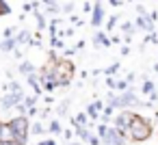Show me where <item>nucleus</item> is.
Listing matches in <instances>:
<instances>
[{
  "label": "nucleus",
  "mask_w": 158,
  "mask_h": 145,
  "mask_svg": "<svg viewBox=\"0 0 158 145\" xmlns=\"http://www.w3.org/2000/svg\"><path fill=\"white\" fill-rule=\"evenodd\" d=\"M152 134H154L152 121H149L147 117H143V115L136 113V117H134V121H132V126H130V141L143 143V141H147Z\"/></svg>",
  "instance_id": "obj_1"
},
{
  "label": "nucleus",
  "mask_w": 158,
  "mask_h": 145,
  "mask_svg": "<svg viewBox=\"0 0 158 145\" xmlns=\"http://www.w3.org/2000/svg\"><path fill=\"white\" fill-rule=\"evenodd\" d=\"M9 123L15 130V141L22 143V145H26L28 143V134H31V119L24 117V115H13L9 119Z\"/></svg>",
  "instance_id": "obj_2"
},
{
  "label": "nucleus",
  "mask_w": 158,
  "mask_h": 145,
  "mask_svg": "<svg viewBox=\"0 0 158 145\" xmlns=\"http://www.w3.org/2000/svg\"><path fill=\"white\" fill-rule=\"evenodd\" d=\"M134 117H136V113H132L130 108L119 110V113L115 115V119H113V126H117L119 130H130V126H132Z\"/></svg>",
  "instance_id": "obj_3"
},
{
  "label": "nucleus",
  "mask_w": 158,
  "mask_h": 145,
  "mask_svg": "<svg viewBox=\"0 0 158 145\" xmlns=\"http://www.w3.org/2000/svg\"><path fill=\"white\" fill-rule=\"evenodd\" d=\"M126 136H121V132H119V128L117 126H110L108 128V134L102 139V145H126Z\"/></svg>",
  "instance_id": "obj_4"
},
{
  "label": "nucleus",
  "mask_w": 158,
  "mask_h": 145,
  "mask_svg": "<svg viewBox=\"0 0 158 145\" xmlns=\"http://www.w3.org/2000/svg\"><path fill=\"white\" fill-rule=\"evenodd\" d=\"M24 95H26V93H7V95H2V100H0V108L13 110L15 104H22V102H24Z\"/></svg>",
  "instance_id": "obj_5"
},
{
  "label": "nucleus",
  "mask_w": 158,
  "mask_h": 145,
  "mask_svg": "<svg viewBox=\"0 0 158 145\" xmlns=\"http://www.w3.org/2000/svg\"><path fill=\"white\" fill-rule=\"evenodd\" d=\"M104 7H102V0H95L93 2V13H91V26H100L102 24V20H104Z\"/></svg>",
  "instance_id": "obj_6"
},
{
  "label": "nucleus",
  "mask_w": 158,
  "mask_h": 145,
  "mask_svg": "<svg viewBox=\"0 0 158 145\" xmlns=\"http://www.w3.org/2000/svg\"><path fill=\"white\" fill-rule=\"evenodd\" d=\"M0 139L2 141H15V130L9 121H2V126H0Z\"/></svg>",
  "instance_id": "obj_7"
},
{
  "label": "nucleus",
  "mask_w": 158,
  "mask_h": 145,
  "mask_svg": "<svg viewBox=\"0 0 158 145\" xmlns=\"http://www.w3.org/2000/svg\"><path fill=\"white\" fill-rule=\"evenodd\" d=\"M93 46L95 48H108V46H113V41L106 33H95L93 35Z\"/></svg>",
  "instance_id": "obj_8"
},
{
  "label": "nucleus",
  "mask_w": 158,
  "mask_h": 145,
  "mask_svg": "<svg viewBox=\"0 0 158 145\" xmlns=\"http://www.w3.org/2000/svg\"><path fill=\"white\" fill-rule=\"evenodd\" d=\"M74 134H76L82 143H89V141H91V136H93V134H91V130H89V128H85V126H74Z\"/></svg>",
  "instance_id": "obj_9"
},
{
  "label": "nucleus",
  "mask_w": 158,
  "mask_h": 145,
  "mask_svg": "<svg viewBox=\"0 0 158 145\" xmlns=\"http://www.w3.org/2000/svg\"><path fill=\"white\" fill-rule=\"evenodd\" d=\"M18 46H20V44H18V39H15V37H9V39H5V41H2V52H13Z\"/></svg>",
  "instance_id": "obj_10"
},
{
  "label": "nucleus",
  "mask_w": 158,
  "mask_h": 145,
  "mask_svg": "<svg viewBox=\"0 0 158 145\" xmlns=\"http://www.w3.org/2000/svg\"><path fill=\"white\" fill-rule=\"evenodd\" d=\"M48 132H50V134H63L61 121H59V119H50V123H48Z\"/></svg>",
  "instance_id": "obj_11"
},
{
  "label": "nucleus",
  "mask_w": 158,
  "mask_h": 145,
  "mask_svg": "<svg viewBox=\"0 0 158 145\" xmlns=\"http://www.w3.org/2000/svg\"><path fill=\"white\" fill-rule=\"evenodd\" d=\"M18 69H20V74H24V76H28V74H33V72H35V65H33L31 61H22Z\"/></svg>",
  "instance_id": "obj_12"
},
{
  "label": "nucleus",
  "mask_w": 158,
  "mask_h": 145,
  "mask_svg": "<svg viewBox=\"0 0 158 145\" xmlns=\"http://www.w3.org/2000/svg\"><path fill=\"white\" fill-rule=\"evenodd\" d=\"M87 115H89V119H91V121H98L102 113H100V110L95 108V104L91 102V104H87Z\"/></svg>",
  "instance_id": "obj_13"
},
{
  "label": "nucleus",
  "mask_w": 158,
  "mask_h": 145,
  "mask_svg": "<svg viewBox=\"0 0 158 145\" xmlns=\"http://www.w3.org/2000/svg\"><path fill=\"white\" fill-rule=\"evenodd\" d=\"M67 108H69V100L59 102V106H56V115H59V117H65V115H67Z\"/></svg>",
  "instance_id": "obj_14"
},
{
  "label": "nucleus",
  "mask_w": 158,
  "mask_h": 145,
  "mask_svg": "<svg viewBox=\"0 0 158 145\" xmlns=\"http://www.w3.org/2000/svg\"><path fill=\"white\" fill-rule=\"evenodd\" d=\"M31 132H33L35 136H39V134H44V132H48V130L44 128V123H41V121H33V126H31Z\"/></svg>",
  "instance_id": "obj_15"
},
{
  "label": "nucleus",
  "mask_w": 158,
  "mask_h": 145,
  "mask_svg": "<svg viewBox=\"0 0 158 145\" xmlns=\"http://www.w3.org/2000/svg\"><path fill=\"white\" fill-rule=\"evenodd\" d=\"M95 134H98V139H100V141H102V139H104V136H106V134H108V126H106V123H102V121H100V123H98V126H95Z\"/></svg>",
  "instance_id": "obj_16"
},
{
  "label": "nucleus",
  "mask_w": 158,
  "mask_h": 145,
  "mask_svg": "<svg viewBox=\"0 0 158 145\" xmlns=\"http://www.w3.org/2000/svg\"><path fill=\"white\" fill-rule=\"evenodd\" d=\"M41 87H44V91L52 93V91H54V89L59 87V82H56V80H50V78H48V80H44V82H41Z\"/></svg>",
  "instance_id": "obj_17"
},
{
  "label": "nucleus",
  "mask_w": 158,
  "mask_h": 145,
  "mask_svg": "<svg viewBox=\"0 0 158 145\" xmlns=\"http://www.w3.org/2000/svg\"><path fill=\"white\" fill-rule=\"evenodd\" d=\"M15 39H18V44H28V41H31V33H28V31H20V33L15 35Z\"/></svg>",
  "instance_id": "obj_18"
},
{
  "label": "nucleus",
  "mask_w": 158,
  "mask_h": 145,
  "mask_svg": "<svg viewBox=\"0 0 158 145\" xmlns=\"http://www.w3.org/2000/svg\"><path fill=\"white\" fill-rule=\"evenodd\" d=\"M141 91H143L145 95H149L152 91H156V87H154V82H152V80L147 78V80H143V87H141Z\"/></svg>",
  "instance_id": "obj_19"
},
{
  "label": "nucleus",
  "mask_w": 158,
  "mask_h": 145,
  "mask_svg": "<svg viewBox=\"0 0 158 145\" xmlns=\"http://www.w3.org/2000/svg\"><path fill=\"white\" fill-rule=\"evenodd\" d=\"M119 28H121V33H123L126 37H130V35H132V31H134V24H132V22H123Z\"/></svg>",
  "instance_id": "obj_20"
},
{
  "label": "nucleus",
  "mask_w": 158,
  "mask_h": 145,
  "mask_svg": "<svg viewBox=\"0 0 158 145\" xmlns=\"http://www.w3.org/2000/svg\"><path fill=\"white\" fill-rule=\"evenodd\" d=\"M119 67H121V63H119V61H115V63H113L110 67H106V69H102V72H104L106 76H115V72H117Z\"/></svg>",
  "instance_id": "obj_21"
},
{
  "label": "nucleus",
  "mask_w": 158,
  "mask_h": 145,
  "mask_svg": "<svg viewBox=\"0 0 158 145\" xmlns=\"http://www.w3.org/2000/svg\"><path fill=\"white\" fill-rule=\"evenodd\" d=\"M130 89V85L126 82V78L121 80V78H117V87H115V91H119V93H123V91H128Z\"/></svg>",
  "instance_id": "obj_22"
},
{
  "label": "nucleus",
  "mask_w": 158,
  "mask_h": 145,
  "mask_svg": "<svg viewBox=\"0 0 158 145\" xmlns=\"http://www.w3.org/2000/svg\"><path fill=\"white\" fill-rule=\"evenodd\" d=\"M50 46H52V48H65L63 39H61V37H56V35H52V37H50Z\"/></svg>",
  "instance_id": "obj_23"
},
{
  "label": "nucleus",
  "mask_w": 158,
  "mask_h": 145,
  "mask_svg": "<svg viewBox=\"0 0 158 145\" xmlns=\"http://www.w3.org/2000/svg\"><path fill=\"white\" fill-rule=\"evenodd\" d=\"M37 97H39V95H24V104H26V108L37 106Z\"/></svg>",
  "instance_id": "obj_24"
},
{
  "label": "nucleus",
  "mask_w": 158,
  "mask_h": 145,
  "mask_svg": "<svg viewBox=\"0 0 158 145\" xmlns=\"http://www.w3.org/2000/svg\"><path fill=\"white\" fill-rule=\"evenodd\" d=\"M26 113H28V108H26V104H24V102H22V104H15L13 115H24V117H26Z\"/></svg>",
  "instance_id": "obj_25"
},
{
  "label": "nucleus",
  "mask_w": 158,
  "mask_h": 145,
  "mask_svg": "<svg viewBox=\"0 0 158 145\" xmlns=\"http://www.w3.org/2000/svg\"><path fill=\"white\" fill-rule=\"evenodd\" d=\"M117 20H119L117 15L108 18V24H106V31H108V33H113V31H115V24H117Z\"/></svg>",
  "instance_id": "obj_26"
},
{
  "label": "nucleus",
  "mask_w": 158,
  "mask_h": 145,
  "mask_svg": "<svg viewBox=\"0 0 158 145\" xmlns=\"http://www.w3.org/2000/svg\"><path fill=\"white\" fill-rule=\"evenodd\" d=\"M15 31H18L15 26H7V28H5V33H2V35H5V39H9V37H15V35H18Z\"/></svg>",
  "instance_id": "obj_27"
},
{
  "label": "nucleus",
  "mask_w": 158,
  "mask_h": 145,
  "mask_svg": "<svg viewBox=\"0 0 158 145\" xmlns=\"http://www.w3.org/2000/svg\"><path fill=\"white\" fill-rule=\"evenodd\" d=\"M9 13H11V7L2 0V2H0V15H9Z\"/></svg>",
  "instance_id": "obj_28"
},
{
  "label": "nucleus",
  "mask_w": 158,
  "mask_h": 145,
  "mask_svg": "<svg viewBox=\"0 0 158 145\" xmlns=\"http://www.w3.org/2000/svg\"><path fill=\"white\" fill-rule=\"evenodd\" d=\"M48 59H50V63H52V65H54V63H59V61H61V59H59V54H56V52H54V50H48Z\"/></svg>",
  "instance_id": "obj_29"
},
{
  "label": "nucleus",
  "mask_w": 158,
  "mask_h": 145,
  "mask_svg": "<svg viewBox=\"0 0 158 145\" xmlns=\"http://www.w3.org/2000/svg\"><path fill=\"white\" fill-rule=\"evenodd\" d=\"M106 85H108V89H115L117 87V76H106Z\"/></svg>",
  "instance_id": "obj_30"
},
{
  "label": "nucleus",
  "mask_w": 158,
  "mask_h": 145,
  "mask_svg": "<svg viewBox=\"0 0 158 145\" xmlns=\"http://www.w3.org/2000/svg\"><path fill=\"white\" fill-rule=\"evenodd\" d=\"M39 113H41V110H39L37 106H31V108H28V113H26V117H28V119H33V117H37Z\"/></svg>",
  "instance_id": "obj_31"
},
{
  "label": "nucleus",
  "mask_w": 158,
  "mask_h": 145,
  "mask_svg": "<svg viewBox=\"0 0 158 145\" xmlns=\"http://www.w3.org/2000/svg\"><path fill=\"white\" fill-rule=\"evenodd\" d=\"M145 44H154V46H156V44H158V35H156V33H149V35L145 37Z\"/></svg>",
  "instance_id": "obj_32"
},
{
  "label": "nucleus",
  "mask_w": 158,
  "mask_h": 145,
  "mask_svg": "<svg viewBox=\"0 0 158 145\" xmlns=\"http://www.w3.org/2000/svg\"><path fill=\"white\" fill-rule=\"evenodd\" d=\"M35 18H37V24H39V28H44V26H46V20H44V15H41L39 11H35Z\"/></svg>",
  "instance_id": "obj_33"
},
{
  "label": "nucleus",
  "mask_w": 158,
  "mask_h": 145,
  "mask_svg": "<svg viewBox=\"0 0 158 145\" xmlns=\"http://www.w3.org/2000/svg\"><path fill=\"white\" fill-rule=\"evenodd\" d=\"M82 11H85V13H93V5L89 2V0H85V5H82Z\"/></svg>",
  "instance_id": "obj_34"
},
{
  "label": "nucleus",
  "mask_w": 158,
  "mask_h": 145,
  "mask_svg": "<svg viewBox=\"0 0 158 145\" xmlns=\"http://www.w3.org/2000/svg\"><path fill=\"white\" fill-rule=\"evenodd\" d=\"M76 52H78V50H76V48H65V50H63V56H65V59H67V56H74V54H76Z\"/></svg>",
  "instance_id": "obj_35"
},
{
  "label": "nucleus",
  "mask_w": 158,
  "mask_h": 145,
  "mask_svg": "<svg viewBox=\"0 0 158 145\" xmlns=\"http://www.w3.org/2000/svg\"><path fill=\"white\" fill-rule=\"evenodd\" d=\"M134 80H136V74H134V72H128V76H126V82H128V85H132Z\"/></svg>",
  "instance_id": "obj_36"
},
{
  "label": "nucleus",
  "mask_w": 158,
  "mask_h": 145,
  "mask_svg": "<svg viewBox=\"0 0 158 145\" xmlns=\"http://www.w3.org/2000/svg\"><path fill=\"white\" fill-rule=\"evenodd\" d=\"M37 145H56V141H54V139H44V141H39Z\"/></svg>",
  "instance_id": "obj_37"
},
{
  "label": "nucleus",
  "mask_w": 158,
  "mask_h": 145,
  "mask_svg": "<svg viewBox=\"0 0 158 145\" xmlns=\"http://www.w3.org/2000/svg\"><path fill=\"white\" fill-rule=\"evenodd\" d=\"M63 11H65V13H72V11H74V2H72V0H69V2H67L65 7H63Z\"/></svg>",
  "instance_id": "obj_38"
},
{
  "label": "nucleus",
  "mask_w": 158,
  "mask_h": 145,
  "mask_svg": "<svg viewBox=\"0 0 158 145\" xmlns=\"http://www.w3.org/2000/svg\"><path fill=\"white\" fill-rule=\"evenodd\" d=\"M63 136H65V141H72L74 132H72V130H63Z\"/></svg>",
  "instance_id": "obj_39"
},
{
  "label": "nucleus",
  "mask_w": 158,
  "mask_h": 145,
  "mask_svg": "<svg viewBox=\"0 0 158 145\" xmlns=\"http://www.w3.org/2000/svg\"><path fill=\"white\" fill-rule=\"evenodd\" d=\"M149 102H152V104L158 102V91H152V93H149Z\"/></svg>",
  "instance_id": "obj_40"
},
{
  "label": "nucleus",
  "mask_w": 158,
  "mask_h": 145,
  "mask_svg": "<svg viewBox=\"0 0 158 145\" xmlns=\"http://www.w3.org/2000/svg\"><path fill=\"white\" fill-rule=\"evenodd\" d=\"M74 48H76V50H78V52H80V50H82V48H85V39H80V41H76V46H74Z\"/></svg>",
  "instance_id": "obj_41"
},
{
  "label": "nucleus",
  "mask_w": 158,
  "mask_h": 145,
  "mask_svg": "<svg viewBox=\"0 0 158 145\" xmlns=\"http://www.w3.org/2000/svg\"><path fill=\"white\" fill-rule=\"evenodd\" d=\"M0 145H22V143H18V141H0Z\"/></svg>",
  "instance_id": "obj_42"
},
{
  "label": "nucleus",
  "mask_w": 158,
  "mask_h": 145,
  "mask_svg": "<svg viewBox=\"0 0 158 145\" xmlns=\"http://www.w3.org/2000/svg\"><path fill=\"white\" fill-rule=\"evenodd\" d=\"M136 11H139V15H147V13H145V7H143V5H136Z\"/></svg>",
  "instance_id": "obj_43"
},
{
  "label": "nucleus",
  "mask_w": 158,
  "mask_h": 145,
  "mask_svg": "<svg viewBox=\"0 0 158 145\" xmlns=\"http://www.w3.org/2000/svg\"><path fill=\"white\" fill-rule=\"evenodd\" d=\"M110 41H113V44H121V37H117V35H113V37H110Z\"/></svg>",
  "instance_id": "obj_44"
},
{
  "label": "nucleus",
  "mask_w": 158,
  "mask_h": 145,
  "mask_svg": "<svg viewBox=\"0 0 158 145\" xmlns=\"http://www.w3.org/2000/svg\"><path fill=\"white\" fill-rule=\"evenodd\" d=\"M44 100H46V104H48V106H50V104H52V102H54V97H52V95H46V97H44Z\"/></svg>",
  "instance_id": "obj_45"
},
{
  "label": "nucleus",
  "mask_w": 158,
  "mask_h": 145,
  "mask_svg": "<svg viewBox=\"0 0 158 145\" xmlns=\"http://www.w3.org/2000/svg\"><path fill=\"white\" fill-rule=\"evenodd\" d=\"M121 54H123V56H126V54H130V48H128V46H123V48H121Z\"/></svg>",
  "instance_id": "obj_46"
},
{
  "label": "nucleus",
  "mask_w": 158,
  "mask_h": 145,
  "mask_svg": "<svg viewBox=\"0 0 158 145\" xmlns=\"http://www.w3.org/2000/svg\"><path fill=\"white\" fill-rule=\"evenodd\" d=\"M13 52H15V56H18V59H22V56H24V54H22V50H20V48H15V50H13Z\"/></svg>",
  "instance_id": "obj_47"
},
{
  "label": "nucleus",
  "mask_w": 158,
  "mask_h": 145,
  "mask_svg": "<svg viewBox=\"0 0 158 145\" xmlns=\"http://www.w3.org/2000/svg\"><path fill=\"white\" fill-rule=\"evenodd\" d=\"M67 145H85V143H80V141H67Z\"/></svg>",
  "instance_id": "obj_48"
},
{
  "label": "nucleus",
  "mask_w": 158,
  "mask_h": 145,
  "mask_svg": "<svg viewBox=\"0 0 158 145\" xmlns=\"http://www.w3.org/2000/svg\"><path fill=\"white\" fill-rule=\"evenodd\" d=\"M154 72H156V74H158V63H154Z\"/></svg>",
  "instance_id": "obj_49"
},
{
  "label": "nucleus",
  "mask_w": 158,
  "mask_h": 145,
  "mask_svg": "<svg viewBox=\"0 0 158 145\" xmlns=\"http://www.w3.org/2000/svg\"><path fill=\"white\" fill-rule=\"evenodd\" d=\"M154 117H156V119H158V110H156V113H154Z\"/></svg>",
  "instance_id": "obj_50"
},
{
  "label": "nucleus",
  "mask_w": 158,
  "mask_h": 145,
  "mask_svg": "<svg viewBox=\"0 0 158 145\" xmlns=\"http://www.w3.org/2000/svg\"><path fill=\"white\" fill-rule=\"evenodd\" d=\"M0 126H2V121H0ZM0 141H2V139H0Z\"/></svg>",
  "instance_id": "obj_51"
},
{
  "label": "nucleus",
  "mask_w": 158,
  "mask_h": 145,
  "mask_svg": "<svg viewBox=\"0 0 158 145\" xmlns=\"http://www.w3.org/2000/svg\"><path fill=\"white\" fill-rule=\"evenodd\" d=\"M0 2H2V0H0Z\"/></svg>",
  "instance_id": "obj_52"
}]
</instances>
